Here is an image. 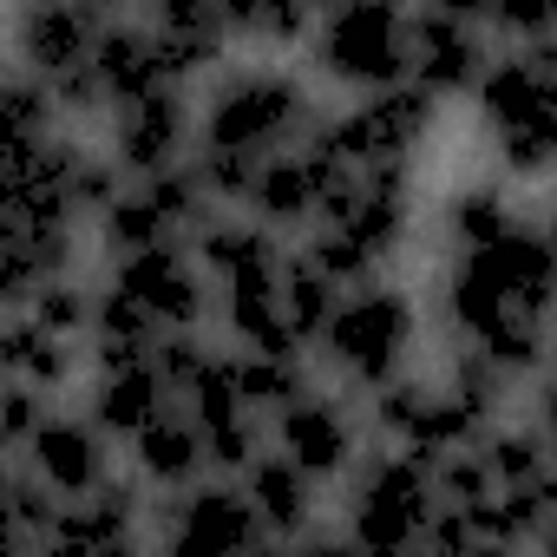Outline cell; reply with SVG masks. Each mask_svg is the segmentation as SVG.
Instances as JSON below:
<instances>
[{"mask_svg":"<svg viewBox=\"0 0 557 557\" xmlns=\"http://www.w3.org/2000/svg\"><path fill=\"white\" fill-rule=\"evenodd\" d=\"M440 342H472L498 368L544 374L557 361V243L544 223L511 216L479 249H446L433 283Z\"/></svg>","mask_w":557,"mask_h":557,"instance_id":"cell-1","label":"cell"},{"mask_svg":"<svg viewBox=\"0 0 557 557\" xmlns=\"http://www.w3.org/2000/svg\"><path fill=\"white\" fill-rule=\"evenodd\" d=\"M335 119V106H322V92L275 66V60H230L210 86H203V112H197V145L216 151H243V158H283L296 145H309L322 125Z\"/></svg>","mask_w":557,"mask_h":557,"instance_id":"cell-2","label":"cell"},{"mask_svg":"<svg viewBox=\"0 0 557 557\" xmlns=\"http://www.w3.org/2000/svg\"><path fill=\"white\" fill-rule=\"evenodd\" d=\"M472 106L485 151L498 158V177L537 184L557 171V66L537 47H498Z\"/></svg>","mask_w":557,"mask_h":557,"instance_id":"cell-3","label":"cell"},{"mask_svg":"<svg viewBox=\"0 0 557 557\" xmlns=\"http://www.w3.org/2000/svg\"><path fill=\"white\" fill-rule=\"evenodd\" d=\"M420 355V309L400 283H368V289H348V302L335 309V322L322 329L315 342V368L348 387V394H374L387 387L394 374H407Z\"/></svg>","mask_w":557,"mask_h":557,"instance_id":"cell-4","label":"cell"},{"mask_svg":"<svg viewBox=\"0 0 557 557\" xmlns=\"http://www.w3.org/2000/svg\"><path fill=\"white\" fill-rule=\"evenodd\" d=\"M355 531V550H420L426 524L440 511V479L420 453L368 440V453L355 459V472L342 479V505H335Z\"/></svg>","mask_w":557,"mask_h":557,"instance_id":"cell-5","label":"cell"},{"mask_svg":"<svg viewBox=\"0 0 557 557\" xmlns=\"http://www.w3.org/2000/svg\"><path fill=\"white\" fill-rule=\"evenodd\" d=\"M407 40H413V0H342V8H322L309 60L329 86L368 99L407 79Z\"/></svg>","mask_w":557,"mask_h":557,"instance_id":"cell-6","label":"cell"},{"mask_svg":"<svg viewBox=\"0 0 557 557\" xmlns=\"http://www.w3.org/2000/svg\"><path fill=\"white\" fill-rule=\"evenodd\" d=\"M151 544L158 550H184V557H216V550H269V531L243 492V479L230 472H203L197 485L158 492L151 498Z\"/></svg>","mask_w":557,"mask_h":557,"instance_id":"cell-7","label":"cell"},{"mask_svg":"<svg viewBox=\"0 0 557 557\" xmlns=\"http://www.w3.org/2000/svg\"><path fill=\"white\" fill-rule=\"evenodd\" d=\"M269 440L283 446L289 459H302L322 485H342L355 472V459L368 453L374 426H368V400L335 387V381H315L302 400H289L283 413L269 420Z\"/></svg>","mask_w":557,"mask_h":557,"instance_id":"cell-8","label":"cell"},{"mask_svg":"<svg viewBox=\"0 0 557 557\" xmlns=\"http://www.w3.org/2000/svg\"><path fill=\"white\" fill-rule=\"evenodd\" d=\"M106 151L125 164V177H158L190 164L197 151V106L184 86H158L132 106H112L106 119Z\"/></svg>","mask_w":557,"mask_h":557,"instance_id":"cell-9","label":"cell"},{"mask_svg":"<svg viewBox=\"0 0 557 557\" xmlns=\"http://www.w3.org/2000/svg\"><path fill=\"white\" fill-rule=\"evenodd\" d=\"M492 66V34L479 21H453L440 8H413V40H407V79L426 86L433 99L459 106L479 92Z\"/></svg>","mask_w":557,"mask_h":557,"instance_id":"cell-10","label":"cell"},{"mask_svg":"<svg viewBox=\"0 0 557 557\" xmlns=\"http://www.w3.org/2000/svg\"><path fill=\"white\" fill-rule=\"evenodd\" d=\"M112 283H125L164 329H203V315L216 309V283H210V269L197 262L190 243H158V249L119 256Z\"/></svg>","mask_w":557,"mask_h":557,"instance_id":"cell-11","label":"cell"},{"mask_svg":"<svg viewBox=\"0 0 557 557\" xmlns=\"http://www.w3.org/2000/svg\"><path fill=\"white\" fill-rule=\"evenodd\" d=\"M138 21L158 34V53H164V73L171 86H203L230 66V14L223 0H138Z\"/></svg>","mask_w":557,"mask_h":557,"instance_id":"cell-12","label":"cell"},{"mask_svg":"<svg viewBox=\"0 0 557 557\" xmlns=\"http://www.w3.org/2000/svg\"><path fill=\"white\" fill-rule=\"evenodd\" d=\"M119 446H125V440H112L86 407H60V413L27 440V453H8V459H27L60 498H86V492H99V485L119 472Z\"/></svg>","mask_w":557,"mask_h":557,"instance_id":"cell-13","label":"cell"},{"mask_svg":"<svg viewBox=\"0 0 557 557\" xmlns=\"http://www.w3.org/2000/svg\"><path fill=\"white\" fill-rule=\"evenodd\" d=\"M106 21L112 14L79 8V0H21L14 8V66H27L40 79H66L79 66H92Z\"/></svg>","mask_w":557,"mask_h":557,"instance_id":"cell-14","label":"cell"},{"mask_svg":"<svg viewBox=\"0 0 557 557\" xmlns=\"http://www.w3.org/2000/svg\"><path fill=\"white\" fill-rule=\"evenodd\" d=\"M243 492H249V505H256V518H262V531H269V544H283V550H296L302 544V531L329 511L322 505V479L302 466V459H289L283 446H269L249 472H243Z\"/></svg>","mask_w":557,"mask_h":557,"instance_id":"cell-15","label":"cell"},{"mask_svg":"<svg viewBox=\"0 0 557 557\" xmlns=\"http://www.w3.org/2000/svg\"><path fill=\"white\" fill-rule=\"evenodd\" d=\"M79 407H86L112 440H132V433H145L164 407H177V387L164 381L158 355H125V361H99V368H92V387H86Z\"/></svg>","mask_w":557,"mask_h":557,"instance_id":"cell-16","label":"cell"},{"mask_svg":"<svg viewBox=\"0 0 557 557\" xmlns=\"http://www.w3.org/2000/svg\"><path fill=\"white\" fill-rule=\"evenodd\" d=\"M0 368L66 400V394L92 374V342L53 335V329H40L27 309H8V329H0Z\"/></svg>","mask_w":557,"mask_h":557,"instance_id":"cell-17","label":"cell"},{"mask_svg":"<svg viewBox=\"0 0 557 557\" xmlns=\"http://www.w3.org/2000/svg\"><path fill=\"white\" fill-rule=\"evenodd\" d=\"M125 459H132L158 492H177V485H197V479L210 472V440H203L197 413L177 400V407H164L145 433L125 440Z\"/></svg>","mask_w":557,"mask_h":557,"instance_id":"cell-18","label":"cell"},{"mask_svg":"<svg viewBox=\"0 0 557 557\" xmlns=\"http://www.w3.org/2000/svg\"><path fill=\"white\" fill-rule=\"evenodd\" d=\"M92 73L106 79V99H112V106H132V99H145V92L171 86V73H164V53H158V34H151L138 14H119V21H106V34H99V53H92ZM184 92H190V86H184Z\"/></svg>","mask_w":557,"mask_h":557,"instance_id":"cell-19","label":"cell"},{"mask_svg":"<svg viewBox=\"0 0 557 557\" xmlns=\"http://www.w3.org/2000/svg\"><path fill=\"white\" fill-rule=\"evenodd\" d=\"M249 216H262L269 230H283V236H309L315 230V216H322V177L302 158V145L262 164L256 197H249Z\"/></svg>","mask_w":557,"mask_h":557,"instance_id":"cell-20","label":"cell"},{"mask_svg":"<svg viewBox=\"0 0 557 557\" xmlns=\"http://www.w3.org/2000/svg\"><path fill=\"white\" fill-rule=\"evenodd\" d=\"M223 14H230V34L236 47L275 60V53H302L315 40V21L322 8L315 0H223Z\"/></svg>","mask_w":557,"mask_h":557,"instance_id":"cell-21","label":"cell"},{"mask_svg":"<svg viewBox=\"0 0 557 557\" xmlns=\"http://www.w3.org/2000/svg\"><path fill=\"white\" fill-rule=\"evenodd\" d=\"M236 374H243V400L262 420H275L289 400H302L322 381L315 374V355H249V348H236Z\"/></svg>","mask_w":557,"mask_h":557,"instance_id":"cell-22","label":"cell"},{"mask_svg":"<svg viewBox=\"0 0 557 557\" xmlns=\"http://www.w3.org/2000/svg\"><path fill=\"white\" fill-rule=\"evenodd\" d=\"M92 302H99V289H86L79 275H53V283H40V289H34L27 315H34L40 329H53V335L92 342Z\"/></svg>","mask_w":557,"mask_h":557,"instance_id":"cell-23","label":"cell"},{"mask_svg":"<svg viewBox=\"0 0 557 557\" xmlns=\"http://www.w3.org/2000/svg\"><path fill=\"white\" fill-rule=\"evenodd\" d=\"M53 413H60V394H47V387L8 374V394H0V446H8V453H27V440H34Z\"/></svg>","mask_w":557,"mask_h":557,"instance_id":"cell-24","label":"cell"},{"mask_svg":"<svg viewBox=\"0 0 557 557\" xmlns=\"http://www.w3.org/2000/svg\"><path fill=\"white\" fill-rule=\"evenodd\" d=\"M420 8H440V14H453V21H492V8H498V0H420Z\"/></svg>","mask_w":557,"mask_h":557,"instance_id":"cell-25","label":"cell"},{"mask_svg":"<svg viewBox=\"0 0 557 557\" xmlns=\"http://www.w3.org/2000/svg\"><path fill=\"white\" fill-rule=\"evenodd\" d=\"M537 426H544L550 446H557V361L544 368V387H537Z\"/></svg>","mask_w":557,"mask_h":557,"instance_id":"cell-26","label":"cell"},{"mask_svg":"<svg viewBox=\"0 0 557 557\" xmlns=\"http://www.w3.org/2000/svg\"><path fill=\"white\" fill-rule=\"evenodd\" d=\"M531 47H537V53H544V60L557 66V34H550V40H531Z\"/></svg>","mask_w":557,"mask_h":557,"instance_id":"cell-27","label":"cell"},{"mask_svg":"<svg viewBox=\"0 0 557 557\" xmlns=\"http://www.w3.org/2000/svg\"><path fill=\"white\" fill-rule=\"evenodd\" d=\"M544 230H550V243H557V210H550V216H544Z\"/></svg>","mask_w":557,"mask_h":557,"instance_id":"cell-28","label":"cell"},{"mask_svg":"<svg viewBox=\"0 0 557 557\" xmlns=\"http://www.w3.org/2000/svg\"><path fill=\"white\" fill-rule=\"evenodd\" d=\"M315 8H342V0H315Z\"/></svg>","mask_w":557,"mask_h":557,"instance_id":"cell-29","label":"cell"}]
</instances>
